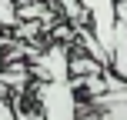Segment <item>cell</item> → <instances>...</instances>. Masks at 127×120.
<instances>
[{
    "label": "cell",
    "instance_id": "6da1fadb",
    "mask_svg": "<svg viewBox=\"0 0 127 120\" xmlns=\"http://www.w3.org/2000/svg\"><path fill=\"white\" fill-rule=\"evenodd\" d=\"M17 120H77V94L67 80H30L24 90L10 94Z\"/></svg>",
    "mask_w": 127,
    "mask_h": 120
},
{
    "label": "cell",
    "instance_id": "7a4b0ae2",
    "mask_svg": "<svg viewBox=\"0 0 127 120\" xmlns=\"http://www.w3.org/2000/svg\"><path fill=\"white\" fill-rule=\"evenodd\" d=\"M84 10L90 17V30H94L97 44L104 47L110 63V44H114V27H117V10H114V0H80Z\"/></svg>",
    "mask_w": 127,
    "mask_h": 120
},
{
    "label": "cell",
    "instance_id": "3957f363",
    "mask_svg": "<svg viewBox=\"0 0 127 120\" xmlns=\"http://www.w3.org/2000/svg\"><path fill=\"white\" fill-rule=\"evenodd\" d=\"M54 7H57V13H64V20H67L74 30L90 27V17H87V10H84L80 0H54Z\"/></svg>",
    "mask_w": 127,
    "mask_h": 120
},
{
    "label": "cell",
    "instance_id": "277c9868",
    "mask_svg": "<svg viewBox=\"0 0 127 120\" xmlns=\"http://www.w3.org/2000/svg\"><path fill=\"white\" fill-rule=\"evenodd\" d=\"M0 120H17L13 107H10V97H0Z\"/></svg>",
    "mask_w": 127,
    "mask_h": 120
}]
</instances>
